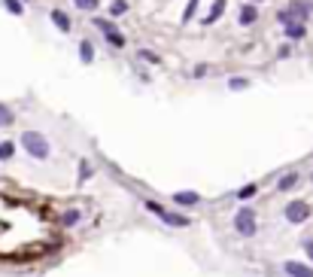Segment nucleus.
Segmentation results:
<instances>
[{"instance_id":"8","label":"nucleus","mask_w":313,"mask_h":277,"mask_svg":"<svg viewBox=\"0 0 313 277\" xmlns=\"http://www.w3.org/2000/svg\"><path fill=\"white\" fill-rule=\"evenodd\" d=\"M255 19H258V9H255V6H250V3H247V6L240 9V25H252Z\"/></svg>"},{"instance_id":"2","label":"nucleus","mask_w":313,"mask_h":277,"mask_svg":"<svg viewBox=\"0 0 313 277\" xmlns=\"http://www.w3.org/2000/svg\"><path fill=\"white\" fill-rule=\"evenodd\" d=\"M234 229L243 235V238H250V235H255V213L250 210V207H243V210H237V216H234Z\"/></svg>"},{"instance_id":"7","label":"nucleus","mask_w":313,"mask_h":277,"mask_svg":"<svg viewBox=\"0 0 313 277\" xmlns=\"http://www.w3.org/2000/svg\"><path fill=\"white\" fill-rule=\"evenodd\" d=\"M52 22H55V28H61L64 34L70 31V19H67V15H64L61 9H52Z\"/></svg>"},{"instance_id":"15","label":"nucleus","mask_w":313,"mask_h":277,"mask_svg":"<svg viewBox=\"0 0 313 277\" xmlns=\"http://www.w3.org/2000/svg\"><path fill=\"white\" fill-rule=\"evenodd\" d=\"M12 122V113L3 107V104H0V128H3V125H9Z\"/></svg>"},{"instance_id":"16","label":"nucleus","mask_w":313,"mask_h":277,"mask_svg":"<svg viewBox=\"0 0 313 277\" xmlns=\"http://www.w3.org/2000/svg\"><path fill=\"white\" fill-rule=\"evenodd\" d=\"M3 3H6V9H9V12H15V15H22V12H25L19 0H3Z\"/></svg>"},{"instance_id":"12","label":"nucleus","mask_w":313,"mask_h":277,"mask_svg":"<svg viewBox=\"0 0 313 277\" xmlns=\"http://www.w3.org/2000/svg\"><path fill=\"white\" fill-rule=\"evenodd\" d=\"M12 152H15V143L3 140V143H0V162H9V159H12Z\"/></svg>"},{"instance_id":"4","label":"nucleus","mask_w":313,"mask_h":277,"mask_svg":"<svg viewBox=\"0 0 313 277\" xmlns=\"http://www.w3.org/2000/svg\"><path fill=\"white\" fill-rule=\"evenodd\" d=\"M146 210H152L155 216H161L164 222H170V226H188V219L186 216H180V213H170V210H164V207H158V204H155V201H146Z\"/></svg>"},{"instance_id":"17","label":"nucleus","mask_w":313,"mask_h":277,"mask_svg":"<svg viewBox=\"0 0 313 277\" xmlns=\"http://www.w3.org/2000/svg\"><path fill=\"white\" fill-rule=\"evenodd\" d=\"M73 3H76L79 9H85V12H89V9H94V6H97V0H73Z\"/></svg>"},{"instance_id":"13","label":"nucleus","mask_w":313,"mask_h":277,"mask_svg":"<svg viewBox=\"0 0 313 277\" xmlns=\"http://www.w3.org/2000/svg\"><path fill=\"white\" fill-rule=\"evenodd\" d=\"M79 55H82V61H92V58H94L92 43H79Z\"/></svg>"},{"instance_id":"25","label":"nucleus","mask_w":313,"mask_h":277,"mask_svg":"<svg viewBox=\"0 0 313 277\" xmlns=\"http://www.w3.org/2000/svg\"><path fill=\"white\" fill-rule=\"evenodd\" d=\"M304 250H307V256H310V262H313V241H310V238L304 241Z\"/></svg>"},{"instance_id":"24","label":"nucleus","mask_w":313,"mask_h":277,"mask_svg":"<svg viewBox=\"0 0 313 277\" xmlns=\"http://www.w3.org/2000/svg\"><path fill=\"white\" fill-rule=\"evenodd\" d=\"M195 6H198V0H192V3H188V9H186V15H183L186 22H188V19H192V15H195Z\"/></svg>"},{"instance_id":"22","label":"nucleus","mask_w":313,"mask_h":277,"mask_svg":"<svg viewBox=\"0 0 313 277\" xmlns=\"http://www.w3.org/2000/svg\"><path fill=\"white\" fill-rule=\"evenodd\" d=\"M140 58H143V61H149V64H158V61H161L158 55H152V52H140Z\"/></svg>"},{"instance_id":"9","label":"nucleus","mask_w":313,"mask_h":277,"mask_svg":"<svg viewBox=\"0 0 313 277\" xmlns=\"http://www.w3.org/2000/svg\"><path fill=\"white\" fill-rule=\"evenodd\" d=\"M286 34H289L292 40H301V37H304V25H298V22H289V25H286Z\"/></svg>"},{"instance_id":"14","label":"nucleus","mask_w":313,"mask_h":277,"mask_svg":"<svg viewBox=\"0 0 313 277\" xmlns=\"http://www.w3.org/2000/svg\"><path fill=\"white\" fill-rule=\"evenodd\" d=\"M295 183H298V174H286V177H283L280 183H277V186H280V189H292Z\"/></svg>"},{"instance_id":"10","label":"nucleus","mask_w":313,"mask_h":277,"mask_svg":"<svg viewBox=\"0 0 313 277\" xmlns=\"http://www.w3.org/2000/svg\"><path fill=\"white\" fill-rule=\"evenodd\" d=\"M222 9H225V0H216V3H213V12L204 19V25H213V22L219 19V15H222Z\"/></svg>"},{"instance_id":"23","label":"nucleus","mask_w":313,"mask_h":277,"mask_svg":"<svg viewBox=\"0 0 313 277\" xmlns=\"http://www.w3.org/2000/svg\"><path fill=\"white\" fill-rule=\"evenodd\" d=\"M255 195V186H243L240 189V198H252Z\"/></svg>"},{"instance_id":"20","label":"nucleus","mask_w":313,"mask_h":277,"mask_svg":"<svg viewBox=\"0 0 313 277\" xmlns=\"http://www.w3.org/2000/svg\"><path fill=\"white\" fill-rule=\"evenodd\" d=\"M76 219H79V213H76V210H67V213H64V226H73Z\"/></svg>"},{"instance_id":"5","label":"nucleus","mask_w":313,"mask_h":277,"mask_svg":"<svg viewBox=\"0 0 313 277\" xmlns=\"http://www.w3.org/2000/svg\"><path fill=\"white\" fill-rule=\"evenodd\" d=\"M94 25H97L103 34H107V40H110L113 46H125V37H122V34H119V31H116L110 22H103V19H94Z\"/></svg>"},{"instance_id":"11","label":"nucleus","mask_w":313,"mask_h":277,"mask_svg":"<svg viewBox=\"0 0 313 277\" xmlns=\"http://www.w3.org/2000/svg\"><path fill=\"white\" fill-rule=\"evenodd\" d=\"M173 201H177V204H198V195L195 192H177Z\"/></svg>"},{"instance_id":"19","label":"nucleus","mask_w":313,"mask_h":277,"mask_svg":"<svg viewBox=\"0 0 313 277\" xmlns=\"http://www.w3.org/2000/svg\"><path fill=\"white\" fill-rule=\"evenodd\" d=\"M125 9H128V3H125V0H116V3H113V9H110V12H113V15H122V12H125Z\"/></svg>"},{"instance_id":"1","label":"nucleus","mask_w":313,"mask_h":277,"mask_svg":"<svg viewBox=\"0 0 313 277\" xmlns=\"http://www.w3.org/2000/svg\"><path fill=\"white\" fill-rule=\"evenodd\" d=\"M22 143H25L28 155H33V159H46V155H49V140L43 134H37V131H25Z\"/></svg>"},{"instance_id":"6","label":"nucleus","mask_w":313,"mask_h":277,"mask_svg":"<svg viewBox=\"0 0 313 277\" xmlns=\"http://www.w3.org/2000/svg\"><path fill=\"white\" fill-rule=\"evenodd\" d=\"M283 268H286L289 277H313V268H307V265H301V262H286Z\"/></svg>"},{"instance_id":"3","label":"nucleus","mask_w":313,"mask_h":277,"mask_svg":"<svg viewBox=\"0 0 313 277\" xmlns=\"http://www.w3.org/2000/svg\"><path fill=\"white\" fill-rule=\"evenodd\" d=\"M307 216H310V204L307 201H289L286 204V219L295 222V226H298V222H307Z\"/></svg>"},{"instance_id":"18","label":"nucleus","mask_w":313,"mask_h":277,"mask_svg":"<svg viewBox=\"0 0 313 277\" xmlns=\"http://www.w3.org/2000/svg\"><path fill=\"white\" fill-rule=\"evenodd\" d=\"M89 177H92V168H89V165L82 162V165H79V183H85Z\"/></svg>"},{"instance_id":"21","label":"nucleus","mask_w":313,"mask_h":277,"mask_svg":"<svg viewBox=\"0 0 313 277\" xmlns=\"http://www.w3.org/2000/svg\"><path fill=\"white\" fill-rule=\"evenodd\" d=\"M247 85H250V79H243V76L231 79V89H247Z\"/></svg>"}]
</instances>
